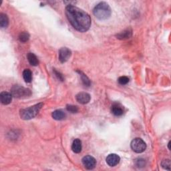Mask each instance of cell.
I'll list each match as a JSON object with an SVG mask.
<instances>
[{"instance_id": "obj_18", "label": "cell", "mask_w": 171, "mask_h": 171, "mask_svg": "<svg viewBox=\"0 0 171 171\" xmlns=\"http://www.w3.org/2000/svg\"><path fill=\"white\" fill-rule=\"evenodd\" d=\"M78 72L80 74V77H81V79H82V83L84 84L85 86H89L90 85V81L88 79V78L86 74H84L83 72H80V71H78Z\"/></svg>"}, {"instance_id": "obj_5", "label": "cell", "mask_w": 171, "mask_h": 171, "mask_svg": "<svg viewBox=\"0 0 171 171\" xmlns=\"http://www.w3.org/2000/svg\"><path fill=\"white\" fill-rule=\"evenodd\" d=\"M132 150L137 153H142L146 148V144L144 140L140 138H134L130 144Z\"/></svg>"}, {"instance_id": "obj_14", "label": "cell", "mask_w": 171, "mask_h": 171, "mask_svg": "<svg viewBox=\"0 0 171 171\" xmlns=\"http://www.w3.org/2000/svg\"><path fill=\"white\" fill-rule=\"evenodd\" d=\"M27 58H28V60L29 61V64L32 65H34V66H36V65H38L39 62H38V58L34 54L28 53V56H27Z\"/></svg>"}, {"instance_id": "obj_13", "label": "cell", "mask_w": 171, "mask_h": 171, "mask_svg": "<svg viewBox=\"0 0 171 171\" xmlns=\"http://www.w3.org/2000/svg\"><path fill=\"white\" fill-rule=\"evenodd\" d=\"M52 118L56 120H62L65 117V114L61 110H56L52 112Z\"/></svg>"}, {"instance_id": "obj_10", "label": "cell", "mask_w": 171, "mask_h": 171, "mask_svg": "<svg viewBox=\"0 0 171 171\" xmlns=\"http://www.w3.org/2000/svg\"><path fill=\"white\" fill-rule=\"evenodd\" d=\"M111 111L116 116H120L124 114V108L121 104L115 103L112 106Z\"/></svg>"}, {"instance_id": "obj_11", "label": "cell", "mask_w": 171, "mask_h": 171, "mask_svg": "<svg viewBox=\"0 0 171 171\" xmlns=\"http://www.w3.org/2000/svg\"><path fill=\"white\" fill-rule=\"evenodd\" d=\"M12 94L11 93L7 92H3L0 94V99L1 102L4 105H7L11 102L12 100Z\"/></svg>"}, {"instance_id": "obj_4", "label": "cell", "mask_w": 171, "mask_h": 171, "mask_svg": "<svg viewBox=\"0 0 171 171\" xmlns=\"http://www.w3.org/2000/svg\"><path fill=\"white\" fill-rule=\"evenodd\" d=\"M11 94L16 98H24L28 97L31 95V92L29 89L25 88L24 87L20 86H14L11 90Z\"/></svg>"}, {"instance_id": "obj_19", "label": "cell", "mask_w": 171, "mask_h": 171, "mask_svg": "<svg viewBox=\"0 0 171 171\" xmlns=\"http://www.w3.org/2000/svg\"><path fill=\"white\" fill-rule=\"evenodd\" d=\"M29 39V34L28 32H22L20 34L19 36V39L21 42H26L28 41Z\"/></svg>"}, {"instance_id": "obj_21", "label": "cell", "mask_w": 171, "mask_h": 171, "mask_svg": "<svg viewBox=\"0 0 171 171\" xmlns=\"http://www.w3.org/2000/svg\"><path fill=\"white\" fill-rule=\"evenodd\" d=\"M161 165L164 169L169 170H170V160L169 159L164 160L163 162H162Z\"/></svg>"}, {"instance_id": "obj_22", "label": "cell", "mask_w": 171, "mask_h": 171, "mask_svg": "<svg viewBox=\"0 0 171 171\" xmlns=\"http://www.w3.org/2000/svg\"><path fill=\"white\" fill-rule=\"evenodd\" d=\"M67 110L71 113H76L78 111V108L76 106H73V105H67L66 106Z\"/></svg>"}, {"instance_id": "obj_9", "label": "cell", "mask_w": 171, "mask_h": 171, "mask_svg": "<svg viewBox=\"0 0 171 171\" xmlns=\"http://www.w3.org/2000/svg\"><path fill=\"white\" fill-rule=\"evenodd\" d=\"M76 100L82 104H88L91 99L90 95L86 92H80L76 95Z\"/></svg>"}, {"instance_id": "obj_3", "label": "cell", "mask_w": 171, "mask_h": 171, "mask_svg": "<svg viewBox=\"0 0 171 171\" xmlns=\"http://www.w3.org/2000/svg\"><path fill=\"white\" fill-rule=\"evenodd\" d=\"M42 103L35 104L32 106L24 108L20 110V117L24 120H30L36 117L43 106Z\"/></svg>"}, {"instance_id": "obj_23", "label": "cell", "mask_w": 171, "mask_h": 171, "mask_svg": "<svg viewBox=\"0 0 171 171\" xmlns=\"http://www.w3.org/2000/svg\"><path fill=\"white\" fill-rule=\"evenodd\" d=\"M54 72L55 75L56 76L57 78H58V80H60L61 81H64V78H63V76L62 75V74H61L60 72H58V71H56V70H54Z\"/></svg>"}, {"instance_id": "obj_17", "label": "cell", "mask_w": 171, "mask_h": 171, "mask_svg": "<svg viewBox=\"0 0 171 171\" xmlns=\"http://www.w3.org/2000/svg\"><path fill=\"white\" fill-rule=\"evenodd\" d=\"M23 78L25 82L29 83L32 80V73L29 69L25 70L23 72Z\"/></svg>"}, {"instance_id": "obj_2", "label": "cell", "mask_w": 171, "mask_h": 171, "mask_svg": "<svg viewBox=\"0 0 171 171\" xmlns=\"http://www.w3.org/2000/svg\"><path fill=\"white\" fill-rule=\"evenodd\" d=\"M94 16L100 20H106L111 16V8L106 2H100L93 10Z\"/></svg>"}, {"instance_id": "obj_8", "label": "cell", "mask_w": 171, "mask_h": 171, "mask_svg": "<svg viewBox=\"0 0 171 171\" xmlns=\"http://www.w3.org/2000/svg\"><path fill=\"white\" fill-rule=\"evenodd\" d=\"M120 160V156L117 155L116 154H110L109 155L106 157V163L108 164V166H111V167H113V166H116Z\"/></svg>"}, {"instance_id": "obj_6", "label": "cell", "mask_w": 171, "mask_h": 171, "mask_svg": "<svg viewBox=\"0 0 171 171\" xmlns=\"http://www.w3.org/2000/svg\"><path fill=\"white\" fill-rule=\"evenodd\" d=\"M71 56L72 52L68 47H62L59 51V60L62 63L67 62Z\"/></svg>"}, {"instance_id": "obj_1", "label": "cell", "mask_w": 171, "mask_h": 171, "mask_svg": "<svg viewBox=\"0 0 171 171\" xmlns=\"http://www.w3.org/2000/svg\"><path fill=\"white\" fill-rule=\"evenodd\" d=\"M65 15L73 28L80 32H86L91 26L90 16L84 10L72 5L65 7Z\"/></svg>"}, {"instance_id": "obj_20", "label": "cell", "mask_w": 171, "mask_h": 171, "mask_svg": "<svg viewBox=\"0 0 171 171\" xmlns=\"http://www.w3.org/2000/svg\"><path fill=\"white\" fill-rule=\"evenodd\" d=\"M118 83L121 85H126L129 82V78L126 76H121L118 78Z\"/></svg>"}, {"instance_id": "obj_12", "label": "cell", "mask_w": 171, "mask_h": 171, "mask_svg": "<svg viewBox=\"0 0 171 171\" xmlns=\"http://www.w3.org/2000/svg\"><path fill=\"white\" fill-rule=\"evenodd\" d=\"M72 150L75 153H80L82 151V142L80 139H75L73 141Z\"/></svg>"}, {"instance_id": "obj_15", "label": "cell", "mask_w": 171, "mask_h": 171, "mask_svg": "<svg viewBox=\"0 0 171 171\" xmlns=\"http://www.w3.org/2000/svg\"><path fill=\"white\" fill-rule=\"evenodd\" d=\"M9 24L8 17L5 14H0V25L2 28H7Z\"/></svg>"}, {"instance_id": "obj_7", "label": "cell", "mask_w": 171, "mask_h": 171, "mask_svg": "<svg viewBox=\"0 0 171 171\" xmlns=\"http://www.w3.org/2000/svg\"><path fill=\"white\" fill-rule=\"evenodd\" d=\"M82 163L86 169L92 170L95 168L96 164V160L92 156H86L82 159Z\"/></svg>"}, {"instance_id": "obj_16", "label": "cell", "mask_w": 171, "mask_h": 171, "mask_svg": "<svg viewBox=\"0 0 171 171\" xmlns=\"http://www.w3.org/2000/svg\"><path fill=\"white\" fill-rule=\"evenodd\" d=\"M132 36V31L130 29H128L126 30H124V32H122L117 35V38L120 39H128Z\"/></svg>"}]
</instances>
